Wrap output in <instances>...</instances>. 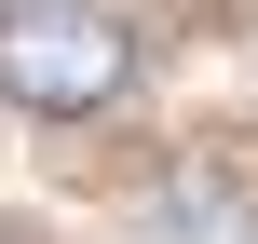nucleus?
<instances>
[{
	"label": "nucleus",
	"mask_w": 258,
	"mask_h": 244,
	"mask_svg": "<svg viewBox=\"0 0 258 244\" xmlns=\"http://www.w3.org/2000/svg\"><path fill=\"white\" fill-rule=\"evenodd\" d=\"M258 217H245V190L218 177V163H177L163 190H150V244H245Z\"/></svg>",
	"instance_id": "nucleus-2"
},
{
	"label": "nucleus",
	"mask_w": 258,
	"mask_h": 244,
	"mask_svg": "<svg viewBox=\"0 0 258 244\" xmlns=\"http://www.w3.org/2000/svg\"><path fill=\"white\" fill-rule=\"evenodd\" d=\"M136 82V27L95 0H0V95L41 122H95Z\"/></svg>",
	"instance_id": "nucleus-1"
}]
</instances>
